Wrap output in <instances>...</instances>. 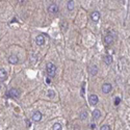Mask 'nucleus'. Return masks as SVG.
I'll return each instance as SVG.
<instances>
[{
    "label": "nucleus",
    "mask_w": 130,
    "mask_h": 130,
    "mask_svg": "<svg viewBox=\"0 0 130 130\" xmlns=\"http://www.w3.org/2000/svg\"><path fill=\"white\" fill-rule=\"evenodd\" d=\"M0 88H1V83H0Z\"/></svg>",
    "instance_id": "obj_21"
},
{
    "label": "nucleus",
    "mask_w": 130,
    "mask_h": 130,
    "mask_svg": "<svg viewBox=\"0 0 130 130\" xmlns=\"http://www.w3.org/2000/svg\"><path fill=\"white\" fill-rule=\"evenodd\" d=\"M79 117H80V120H86L87 118V111L83 110L80 112V114H79Z\"/></svg>",
    "instance_id": "obj_16"
},
{
    "label": "nucleus",
    "mask_w": 130,
    "mask_h": 130,
    "mask_svg": "<svg viewBox=\"0 0 130 130\" xmlns=\"http://www.w3.org/2000/svg\"><path fill=\"white\" fill-rule=\"evenodd\" d=\"M48 96L50 98H53L54 96H55V92L52 91V89H49V91H48Z\"/></svg>",
    "instance_id": "obj_18"
},
{
    "label": "nucleus",
    "mask_w": 130,
    "mask_h": 130,
    "mask_svg": "<svg viewBox=\"0 0 130 130\" xmlns=\"http://www.w3.org/2000/svg\"><path fill=\"white\" fill-rule=\"evenodd\" d=\"M91 18H92V20H93L94 22L99 21V19H100V13H99V12H97V11L93 12V13H92V15H91Z\"/></svg>",
    "instance_id": "obj_8"
},
{
    "label": "nucleus",
    "mask_w": 130,
    "mask_h": 130,
    "mask_svg": "<svg viewBox=\"0 0 130 130\" xmlns=\"http://www.w3.org/2000/svg\"><path fill=\"white\" fill-rule=\"evenodd\" d=\"M104 42H105L107 45L111 44L113 42V37L111 34H107V36H105V38H104Z\"/></svg>",
    "instance_id": "obj_10"
},
{
    "label": "nucleus",
    "mask_w": 130,
    "mask_h": 130,
    "mask_svg": "<svg viewBox=\"0 0 130 130\" xmlns=\"http://www.w3.org/2000/svg\"><path fill=\"white\" fill-rule=\"evenodd\" d=\"M62 128H63L62 124H59V123L53 124V130H62Z\"/></svg>",
    "instance_id": "obj_17"
},
{
    "label": "nucleus",
    "mask_w": 130,
    "mask_h": 130,
    "mask_svg": "<svg viewBox=\"0 0 130 130\" xmlns=\"http://www.w3.org/2000/svg\"><path fill=\"white\" fill-rule=\"evenodd\" d=\"M111 84H109V83H104L103 86H102V92L104 94H108L109 92H111Z\"/></svg>",
    "instance_id": "obj_5"
},
{
    "label": "nucleus",
    "mask_w": 130,
    "mask_h": 130,
    "mask_svg": "<svg viewBox=\"0 0 130 130\" xmlns=\"http://www.w3.org/2000/svg\"><path fill=\"white\" fill-rule=\"evenodd\" d=\"M8 62L12 65H16L19 63V57L17 55H15V54H12V55L8 57Z\"/></svg>",
    "instance_id": "obj_7"
},
{
    "label": "nucleus",
    "mask_w": 130,
    "mask_h": 130,
    "mask_svg": "<svg viewBox=\"0 0 130 130\" xmlns=\"http://www.w3.org/2000/svg\"><path fill=\"white\" fill-rule=\"evenodd\" d=\"M48 11L50 14H52V15H55L58 13V6H57V4L56 3H51L49 5L48 7Z\"/></svg>",
    "instance_id": "obj_3"
},
{
    "label": "nucleus",
    "mask_w": 130,
    "mask_h": 130,
    "mask_svg": "<svg viewBox=\"0 0 130 130\" xmlns=\"http://www.w3.org/2000/svg\"><path fill=\"white\" fill-rule=\"evenodd\" d=\"M41 119H42V113L40 111H36L31 117V120L33 122H40L41 121Z\"/></svg>",
    "instance_id": "obj_4"
},
{
    "label": "nucleus",
    "mask_w": 130,
    "mask_h": 130,
    "mask_svg": "<svg viewBox=\"0 0 130 130\" xmlns=\"http://www.w3.org/2000/svg\"><path fill=\"white\" fill-rule=\"evenodd\" d=\"M92 116H93V119L97 120V119H99L100 117H101V112H100L99 109H95V110L93 111V113H92Z\"/></svg>",
    "instance_id": "obj_13"
},
{
    "label": "nucleus",
    "mask_w": 130,
    "mask_h": 130,
    "mask_svg": "<svg viewBox=\"0 0 130 130\" xmlns=\"http://www.w3.org/2000/svg\"><path fill=\"white\" fill-rule=\"evenodd\" d=\"M36 42L39 46H42V45L45 43V38L43 36H38L37 39H36Z\"/></svg>",
    "instance_id": "obj_11"
},
{
    "label": "nucleus",
    "mask_w": 130,
    "mask_h": 130,
    "mask_svg": "<svg viewBox=\"0 0 130 130\" xmlns=\"http://www.w3.org/2000/svg\"><path fill=\"white\" fill-rule=\"evenodd\" d=\"M6 78H7V73L6 71L4 69H0V80H6Z\"/></svg>",
    "instance_id": "obj_9"
},
{
    "label": "nucleus",
    "mask_w": 130,
    "mask_h": 130,
    "mask_svg": "<svg viewBox=\"0 0 130 130\" xmlns=\"http://www.w3.org/2000/svg\"><path fill=\"white\" fill-rule=\"evenodd\" d=\"M100 130H110V127H109L108 125H102Z\"/></svg>",
    "instance_id": "obj_19"
},
{
    "label": "nucleus",
    "mask_w": 130,
    "mask_h": 130,
    "mask_svg": "<svg viewBox=\"0 0 130 130\" xmlns=\"http://www.w3.org/2000/svg\"><path fill=\"white\" fill-rule=\"evenodd\" d=\"M120 101H121V100H120V98H119V97H117V98H116V101H114V104H116V105H119Z\"/></svg>",
    "instance_id": "obj_20"
},
{
    "label": "nucleus",
    "mask_w": 130,
    "mask_h": 130,
    "mask_svg": "<svg viewBox=\"0 0 130 130\" xmlns=\"http://www.w3.org/2000/svg\"><path fill=\"white\" fill-rule=\"evenodd\" d=\"M89 102H91L92 105H96V104L99 102V98H98L97 95H95V94L91 95V96H89Z\"/></svg>",
    "instance_id": "obj_6"
},
{
    "label": "nucleus",
    "mask_w": 130,
    "mask_h": 130,
    "mask_svg": "<svg viewBox=\"0 0 130 130\" xmlns=\"http://www.w3.org/2000/svg\"><path fill=\"white\" fill-rule=\"evenodd\" d=\"M89 73H91L93 76H95L97 73H98V68L97 66H95V65H93V66L89 67Z\"/></svg>",
    "instance_id": "obj_12"
},
{
    "label": "nucleus",
    "mask_w": 130,
    "mask_h": 130,
    "mask_svg": "<svg viewBox=\"0 0 130 130\" xmlns=\"http://www.w3.org/2000/svg\"><path fill=\"white\" fill-rule=\"evenodd\" d=\"M8 94V96L9 97H12V98H19L20 97V91L18 88H11L9 91L7 92Z\"/></svg>",
    "instance_id": "obj_2"
},
{
    "label": "nucleus",
    "mask_w": 130,
    "mask_h": 130,
    "mask_svg": "<svg viewBox=\"0 0 130 130\" xmlns=\"http://www.w3.org/2000/svg\"><path fill=\"white\" fill-rule=\"evenodd\" d=\"M104 63H105L106 65H111V63H112L111 55H105L104 56Z\"/></svg>",
    "instance_id": "obj_14"
},
{
    "label": "nucleus",
    "mask_w": 130,
    "mask_h": 130,
    "mask_svg": "<svg viewBox=\"0 0 130 130\" xmlns=\"http://www.w3.org/2000/svg\"><path fill=\"white\" fill-rule=\"evenodd\" d=\"M46 68H47V73L49 75V77H54V76H55V73H56L55 65H53L52 63H48Z\"/></svg>",
    "instance_id": "obj_1"
},
{
    "label": "nucleus",
    "mask_w": 130,
    "mask_h": 130,
    "mask_svg": "<svg viewBox=\"0 0 130 130\" xmlns=\"http://www.w3.org/2000/svg\"><path fill=\"white\" fill-rule=\"evenodd\" d=\"M74 6H75V2H74V1H68L67 7H68L69 11H73V9H74Z\"/></svg>",
    "instance_id": "obj_15"
}]
</instances>
